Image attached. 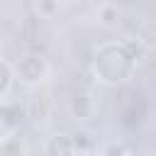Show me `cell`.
Masks as SVG:
<instances>
[{"label":"cell","mask_w":156,"mask_h":156,"mask_svg":"<svg viewBox=\"0 0 156 156\" xmlns=\"http://www.w3.org/2000/svg\"><path fill=\"white\" fill-rule=\"evenodd\" d=\"M139 44L132 39H110L95 46L90 56V71L100 85L119 88L129 83L139 63Z\"/></svg>","instance_id":"1"},{"label":"cell","mask_w":156,"mask_h":156,"mask_svg":"<svg viewBox=\"0 0 156 156\" xmlns=\"http://www.w3.org/2000/svg\"><path fill=\"white\" fill-rule=\"evenodd\" d=\"M15 80H20L27 88H39L49 78V61L39 51H24L15 63H12Z\"/></svg>","instance_id":"2"},{"label":"cell","mask_w":156,"mask_h":156,"mask_svg":"<svg viewBox=\"0 0 156 156\" xmlns=\"http://www.w3.org/2000/svg\"><path fill=\"white\" fill-rule=\"evenodd\" d=\"M51 110H54L51 95H49L46 90H37V93H32V95H29V100H27L24 117H29V122H32V124L41 127V124H46V122H49Z\"/></svg>","instance_id":"3"},{"label":"cell","mask_w":156,"mask_h":156,"mask_svg":"<svg viewBox=\"0 0 156 156\" xmlns=\"http://www.w3.org/2000/svg\"><path fill=\"white\" fill-rule=\"evenodd\" d=\"M98 110V98L90 90H78L71 98V115L76 119H93Z\"/></svg>","instance_id":"4"},{"label":"cell","mask_w":156,"mask_h":156,"mask_svg":"<svg viewBox=\"0 0 156 156\" xmlns=\"http://www.w3.org/2000/svg\"><path fill=\"white\" fill-rule=\"evenodd\" d=\"M44 156H76L71 134L68 132H54L44 141Z\"/></svg>","instance_id":"5"},{"label":"cell","mask_w":156,"mask_h":156,"mask_svg":"<svg viewBox=\"0 0 156 156\" xmlns=\"http://www.w3.org/2000/svg\"><path fill=\"white\" fill-rule=\"evenodd\" d=\"M20 119H22L20 107L0 100V139H5V136H10V134H17Z\"/></svg>","instance_id":"6"},{"label":"cell","mask_w":156,"mask_h":156,"mask_svg":"<svg viewBox=\"0 0 156 156\" xmlns=\"http://www.w3.org/2000/svg\"><path fill=\"white\" fill-rule=\"evenodd\" d=\"M119 17H122V10L112 2H100L95 7V20L102 24V27H117L119 24Z\"/></svg>","instance_id":"7"},{"label":"cell","mask_w":156,"mask_h":156,"mask_svg":"<svg viewBox=\"0 0 156 156\" xmlns=\"http://www.w3.org/2000/svg\"><path fill=\"white\" fill-rule=\"evenodd\" d=\"M2 156H27V144L20 134H10L2 139Z\"/></svg>","instance_id":"8"},{"label":"cell","mask_w":156,"mask_h":156,"mask_svg":"<svg viewBox=\"0 0 156 156\" xmlns=\"http://www.w3.org/2000/svg\"><path fill=\"white\" fill-rule=\"evenodd\" d=\"M12 83H15V73H12V63L0 58V100L7 98V93L12 90Z\"/></svg>","instance_id":"9"},{"label":"cell","mask_w":156,"mask_h":156,"mask_svg":"<svg viewBox=\"0 0 156 156\" xmlns=\"http://www.w3.org/2000/svg\"><path fill=\"white\" fill-rule=\"evenodd\" d=\"M100 156H132V151L122 141H107V144H102Z\"/></svg>","instance_id":"10"},{"label":"cell","mask_w":156,"mask_h":156,"mask_svg":"<svg viewBox=\"0 0 156 156\" xmlns=\"http://www.w3.org/2000/svg\"><path fill=\"white\" fill-rule=\"evenodd\" d=\"M0 156H2V139H0Z\"/></svg>","instance_id":"11"},{"label":"cell","mask_w":156,"mask_h":156,"mask_svg":"<svg viewBox=\"0 0 156 156\" xmlns=\"http://www.w3.org/2000/svg\"><path fill=\"white\" fill-rule=\"evenodd\" d=\"M0 44H2V29H0Z\"/></svg>","instance_id":"12"}]
</instances>
